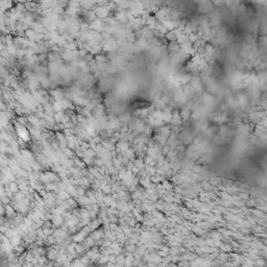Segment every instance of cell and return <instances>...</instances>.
Here are the masks:
<instances>
[{"label":"cell","mask_w":267,"mask_h":267,"mask_svg":"<svg viewBox=\"0 0 267 267\" xmlns=\"http://www.w3.org/2000/svg\"><path fill=\"white\" fill-rule=\"evenodd\" d=\"M247 165V184L259 195L267 197V137H260L250 142Z\"/></svg>","instance_id":"cell-1"}]
</instances>
